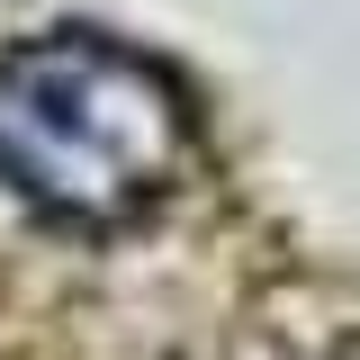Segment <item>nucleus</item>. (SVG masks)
<instances>
[{
	"instance_id": "f257e3e1",
	"label": "nucleus",
	"mask_w": 360,
	"mask_h": 360,
	"mask_svg": "<svg viewBox=\"0 0 360 360\" xmlns=\"http://www.w3.org/2000/svg\"><path fill=\"white\" fill-rule=\"evenodd\" d=\"M198 153V108L172 63L99 27H54L0 54V180L54 225H127L162 207Z\"/></svg>"
}]
</instances>
